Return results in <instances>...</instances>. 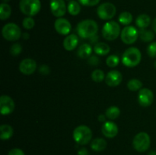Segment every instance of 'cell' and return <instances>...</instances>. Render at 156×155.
<instances>
[{"instance_id": "cell-1", "label": "cell", "mask_w": 156, "mask_h": 155, "mask_svg": "<svg viewBox=\"0 0 156 155\" xmlns=\"http://www.w3.org/2000/svg\"><path fill=\"white\" fill-rule=\"evenodd\" d=\"M77 33L80 37L84 39H90L97 34L98 31V25L95 21L92 19H85L78 24Z\"/></svg>"}, {"instance_id": "cell-2", "label": "cell", "mask_w": 156, "mask_h": 155, "mask_svg": "<svg viewBox=\"0 0 156 155\" xmlns=\"http://www.w3.org/2000/svg\"><path fill=\"white\" fill-rule=\"evenodd\" d=\"M121 59L123 65L128 68H133L137 66L141 62V51L136 47H129L123 53Z\"/></svg>"}, {"instance_id": "cell-3", "label": "cell", "mask_w": 156, "mask_h": 155, "mask_svg": "<svg viewBox=\"0 0 156 155\" xmlns=\"http://www.w3.org/2000/svg\"><path fill=\"white\" fill-rule=\"evenodd\" d=\"M74 141L80 145L88 144L92 138V132L88 126L81 125L74 129L73 133Z\"/></svg>"}, {"instance_id": "cell-4", "label": "cell", "mask_w": 156, "mask_h": 155, "mask_svg": "<svg viewBox=\"0 0 156 155\" xmlns=\"http://www.w3.org/2000/svg\"><path fill=\"white\" fill-rule=\"evenodd\" d=\"M102 36L106 40H115L121 33L120 24L114 21H109L104 24L102 27Z\"/></svg>"}, {"instance_id": "cell-5", "label": "cell", "mask_w": 156, "mask_h": 155, "mask_svg": "<svg viewBox=\"0 0 156 155\" xmlns=\"http://www.w3.org/2000/svg\"><path fill=\"white\" fill-rule=\"evenodd\" d=\"M19 9L21 13L26 16L33 17L37 15L41 9V2L40 0H21Z\"/></svg>"}, {"instance_id": "cell-6", "label": "cell", "mask_w": 156, "mask_h": 155, "mask_svg": "<svg viewBox=\"0 0 156 155\" xmlns=\"http://www.w3.org/2000/svg\"><path fill=\"white\" fill-rule=\"evenodd\" d=\"M2 34L5 40L8 41H16L22 36L21 28L15 23H8L3 26Z\"/></svg>"}, {"instance_id": "cell-7", "label": "cell", "mask_w": 156, "mask_h": 155, "mask_svg": "<svg viewBox=\"0 0 156 155\" xmlns=\"http://www.w3.org/2000/svg\"><path fill=\"white\" fill-rule=\"evenodd\" d=\"M151 144L150 136L145 132H139L133 140V146L138 152H145L149 148Z\"/></svg>"}, {"instance_id": "cell-8", "label": "cell", "mask_w": 156, "mask_h": 155, "mask_svg": "<svg viewBox=\"0 0 156 155\" xmlns=\"http://www.w3.org/2000/svg\"><path fill=\"white\" fill-rule=\"evenodd\" d=\"M117 13V8L111 2H104L97 9V15L101 20L110 21Z\"/></svg>"}, {"instance_id": "cell-9", "label": "cell", "mask_w": 156, "mask_h": 155, "mask_svg": "<svg viewBox=\"0 0 156 155\" xmlns=\"http://www.w3.org/2000/svg\"><path fill=\"white\" fill-rule=\"evenodd\" d=\"M139 36H140V31L134 26H126L121 30L120 33L121 40L127 45L134 43L137 40Z\"/></svg>"}, {"instance_id": "cell-10", "label": "cell", "mask_w": 156, "mask_h": 155, "mask_svg": "<svg viewBox=\"0 0 156 155\" xmlns=\"http://www.w3.org/2000/svg\"><path fill=\"white\" fill-rule=\"evenodd\" d=\"M50 9L53 15L56 18H62L67 12V6L64 0H50Z\"/></svg>"}, {"instance_id": "cell-11", "label": "cell", "mask_w": 156, "mask_h": 155, "mask_svg": "<svg viewBox=\"0 0 156 155\" xmlns=\"http://www.w3.org/2000/svg\"><path fill=\"white\" fill-rule=\"evenodd\" d=\"M154 94L149 88H142L138 93V102L140 106L148 107L153 103Z\"/></svg>"}, {"instance_id": "cell-12", "label": "cell", "mask_w": 156, "mask_h": 155, "mask_svg": "<svg viewBox=\"0 0 156 155\" xmlns=\"http://www.w3.org/2000/svg\"><path fill=\"white\" fill-rule=\"evenodd\" d=\"M15 107L13 99L8 95H2L0 97V112L2 115H7L12 113Z\"/></svg>"}, {"instance_id": "cell-13", "label": "cell", "mask_w": 156, "mask_h": 155, "mask_svg": "<svg viewBox=\"0 0 156 155\" xmlns=\"http://www.w3.org/2000/svg\"><path fill=\"white\" fill-rule=\"evenodd\" d=\"M54 28L60 35H69L72 30V25L69 21L63 18H58L55 21Z\"/></svg>"}, {"instance_id": "cell-14", "label": "cell", "mask_w": 156, "mask_h": 155, "mask_svg": "<svg viewBox=\"0 0 156 155\" xmlns=\"http://www.w3.org/2000/svg\"><path fill=\"white\" fill-rule=\"evenodd\" d=\"M36 69L37 62L33 59H30V58L24 59L19 64V71L26 75L32 74L34 73Z\"/></svg>"}, {"instance_id": "cell-15", "label": "cell", "mask_w": 156, "mask_h": 155, "mask_svg": "<svg viewBox=\"0 0 156 155\" xmlns=\"http://www.w3.org/2000/svg\"><path fill=\"white\" fill-rule=\"evenodd\" d=\"M118 131L117 125L112 121H106L102 125L101 132L106 138H114L117 135Z\"/></svg>"}, {"instance_id": "cell-16", "label": "cell", "mask_w": 156, "mask_h": 155, "mask_svg": "<svg viewBox=\"0 0 156 155\" xmlns=\"http://www.w3.org/2000/svg\"><path fill=\"white\" fill-rule=\"evenodd\" d=\"M123 75L117 70H112L107 74L105 77V82L110 87H117L121 83Z\"/></svg>"}, {"instance_id": "cell-17", "label": "cell", "mask_w": 156, "mask_h": 155, "mask_svg": "<svg viewBox=\"0 0 156 155\" xmlns=\"http://www.w3.org/2000/svg\"><path fill=\"white\" fill-rule=\"evenodd\" d=\"M79 44V36L74 33L69 34L63 40V47L67 51H72L77 47Z\"/></svg>"}, {"instance_id": "cell-18", "label": "cell", "mask_w": 156, "mask_h": 155, "mask_svg": "<svg viewBox=\"0 0 156 155\" xmlns=\"http://www.w3.org/2000/svg\"><path fill=\"white\" fill-rule=\"evenodd\" d=\"M92 53V47L88 43H83L79 47L77 55L79 58L82 59H88Z\"/></svg>"}, {"instance_id": "cell-19", "label": "cell", "mask_w": 156, "mask_h": 155, "mask_svg": "<svg viewBox=\"0 0 156 155\" xmlns=\"http://www.w3.org/2000/svg\"><path fill=\"white\" fill-rule=\"evenodd\" d=\"M14 129L10 125L3 124L0 126V138L3 141L9 140L13 136Z\"/></svg>"}, {"instance_id": "cell-20", "label": "cell", "mask_w": 156, "mask_h": 155, "mask_svg": "<svg viewBox=\"0 0 156 155\" xmlns=\"http://www.w3.org/2000/svg\"><path fill=\"white\" fill-rule=\"evenodd\" d=\"M151 24V18L149 15L146 14H142L140 15L136 19V24L137 27L142 30V29H146Z\"/></svg>"}, {"instance_id": "cell-21", "label": "cell", "mask_w": 156, "mask_h": 155, "mask_svg": "<svg viewBox=\"0 0 156 155\" xmlns=\"http://www.w3.org/2000/svg\"><path fill=\"white\" fill-rule=\"evenodd\" d=\"M94 51L98 56H106L111 51L110 46L105 42H98L94 46Z\"/></svg>"}, {"instance_id": "cell-22", "label": "cell", "mask_w": 156, "mask_h": 155, "mask_svg": "<svg viewBox=\"0 0 156 155\" xmlns=\"http://www.w3.org/2000/svg\"><path fill=\"white\" fill-rule=\"evenodd\" d=\"M106 140L102 138H97L92 140L91 143V147L94 151L100 152L105 150L107 147Z\"/></svg>"}, {"instance_id": "cell-23", "label": "cell", "mask_w": 156, "mask_h": 155, "mask_svg": "<svg viewBox=\"0 0 156 155\" xmlns=\"http://www.w3.org/2000/svg\"><path fill=\"white\" fill-rule=\"evenodd\" d=\"M80 3L75 0H71L69 2L67 5V11L69 13L73 16H76L79 15L81 12V5Z\"/></svg>"}, {"instance_id": "cell-24", "label": "cell", "mask_w": 156, "mask_h": 155, "mask_svg": "<svg viewBox=\"0 0 156 155\" xmlns=\"http://www.w3.org/2000/svg\"><path fill=\"white\" fill-rule=\"evenodd\" d=\"M12 15V8L9 4L2 2L0 5V19L2 21L8 19Z\"/></svg>"}, {"instance_id": "cell-25", "label": "cell", "mask_w": 156, "mask_h": 155, "mask_svg": "<svg viewBox=\"0 0 156 155\" xmlns=\"http://www.w3.org/2000/svg\"><path fill=\"white\" fill-rule=\"evenodd\" d=\"M140 37L142 41L145 43L152 42L155 38V33L152 30L147 29H142L140 30Z\"/></svg>"}, {"instance_id": "cell-26", "label": "cell", "mask_w": 156, "mask_h": 155, "mask_svg": "<svg viewBox=\"0 0 156 155\" xmlns=\"http://www.w3.org/2000/svg\"><path fill=\"white\" fill-rule=\"evenodd\" d=\"M105 115H106L107 118L108 119L114 120L120 116V109H119L118 106H111L107 109L106 112H105Z\"/></svg>"}, {"instance_id": "cell-27", "label": "cell", "mask_w": 156, "mask_h": 155, "mask_svg": "<svg viewBox=\"0 0 156 155\" xmlns=\"http://www.w3.org/2000/svg\"><path fill=\"white\" fill-rule=\"evenodd\" d=\"M133 18L132 14L129 12H123L120 14L118 18L119 22L125 26L129 25L133 22Z\"/></svg>"}, {"instance_id": "cell-28", "label": "cell", "mask_w": 156, "mask_h": 155, "mask_svg": "<svg viewBox=\"0 0 156 155\" xmlns=\"http://www.w3.org/2000/svg\"><path fill=\"white\" fill-rule=\"evenodd\" d=\"M127 88L131 91H140L143 88V83L140 80L136 78H133L129 80L127 83Z\"/></svg>"}, {"instance_id": "cell-29", "label": "cell", "mask_w": 156, "mask_h": 155, "mask_svg": "<svg viewBox=\"0 0 156 155\" xmlns=\"http://www.w3.org/2000/svg\"><path fill=\"white\" fill-rule=\"evenodd\" d=\"M91 77L94 81L99 83V82H101L102 81H104L106 76H105V72L101 69H95L92 71Z\"/></svg>"}, {"instance_id": "cell-30", "label": "cell", "mask_w": 156, "mask_h": 155, "mask_svg": "<svg viewBox=\"0 0 156 155\" xmlns=\"http://www.w3.org/2000/svg\"><path fill=\"white\" fill-rule=\"evenodd\" d=\"M120 63V59L116 55H110L106 59V64L110 68H114Z\"/></svg>"}, {"instance_id": "cell-31", "label": "cell", "mask_w": 156, "mask_h": 155, "mask_svg": "<svg viewBox=\"0 0 156 155\" xmlns=\"http://www.w3.org/2000/svg\"><path fill=\"white\" fill-rule=\"evenodd\" d=\"M23 27L26 30H31L35 25V21L32 17L27 16L23 19L22 21Z\"/></svg>"}, {"instance_id": "cell-32", "label": "cell", "mask_w": 156, "mask_h": 155, "mask_svg": "<svg viewBox=\"0 0 156 155\" xmlns=\"http://www.w3.org/2000/svg\"><path fill=\"white\" fill-rule=\"evenodd\" d=\"M21 51H22V46L19 43H15L12 44L10 48L11 55L14 56H17L21 54Z\"/></svg>"}, {"instance_id": "cell-33", "label": "cell", "mask_w": 156, "mask_h": 155, "mask_svg": "<svg viewBox=\"0 0 156 155\" xmlns=\"http://www.w3.org/2000/svg\"><path fill=\"white\" fill-rule=\"evenodd\" d=\"M147 54L151 58H156V42H152L147 47Z\"/></svg>"}, {"instance_id": "cell-34", "label": "cell", "mask_w": 156, "mask_h": 155, "mask_svg": "<svg viewBox=\"0 0 156 155\" xmlns=\"http://www.w3.org/2000/svg\"><path fill=\"white\" fill-rule=\"evenodd\" d=\"M81 5L87 7H91V6H95L96 5L100 2L101 0H78Z\"/></svg>"}, {"instance_id": "cell-35", "label": "cell", "mask_w": 156, "mask_h": 155, "mask_svg": "<svg viewBox=\"0 0 156 155\" xmlns=\"http://www.w3.org/2000/svg\"><path fill=\"white\" fill-rule=\"evenodd\" d=\"M88 62L89 65H92V66H96L100 63V59L98 56H91L88 59Z\"/></svg>"}, {"instance_id": "cell-36", "label": "cell", "mask_w": 156, "mask_h": 155, "mask_svg": "<svg viewBox=\"0 0 156 155\" xmlns=\"http://www.w3.org/2000/svg\"><path fill=\"white\" fill-rule=\"evenodd\" d=\"M38 70H39V72L41 73V74H44V75H46V74H48L50 73V67H49L47 65H45V64H44V65H41V66L39 67V69Z\"/></svg>"}, {"instance_id": "cell-37", "label": "cell", "mask_w": 156, "mask_h": 155, "mask_svg": "<svg viewBox=\"0 0 156 155\" xmlns=\"http://www.w3.org/2000/svg\"><path fill=\"white\" fill-rule=\"evenodd\" d=\"M8 155H25L24 151L20 148H13L10 150Z\"/></svg>"}, {"instance_id": "cell-38", "label": "cell", "mask_w": 156, "mask_h": 155, "mask_svg": "<svg viewBox=\"0 0 156 155\" xmlns=\"http://www.w3.org/2000/svg\"><path fill=\"white\" fill-rule=\"evenodd\" d=\"M78 155H90L89 151L88 150V149H86L85 147H82V148L79 149V151H78Z\"/></svg>"}, {"instance_id": "cell-39", "label": "cell", "mask_w": 156, "mask_h": 155, "mask_svg": "<svg viewBox=\"0 0 156 155\" xmlns=\"http://www.w3.org/2000/svg\"><path fill=\"white\" fill-rule=\"evenodd\" d=\"M98 39H99V37H98V36L97 34L96 35H94V36H92V37H91L90 38V43H94V45H95L96 43H98Z\"/></svg>"}, {"instance_id": "cell-40", "label": "cell", "mask_w": 156, "mask_h": 155, "mask_svg": "<svg viewBox=\"0 0 156 155\" xmlns=\"http://www.w3.org/2000/svg\"><path fill=\"white\" fill-rule=\"evenodd\" d=\"M106 115L105 114H100V115L98 116V119L99 120V122H106Z\"/></svg>"}, {"instance_id": "cell-41", "label": "cell", "mask_w": 156, "mask_h": 155, "mask_svg": "<svg viewBox=\"0 0 156 155\" xmlns=\"http://www.w3.org/2000/svg\"><path fill=\"white\" fill-rule=\"evenodd\" d=\"M21 37H22L24 40H28L29 38H30V34H29L27 32H24V33H22Z\"/></svg>"}, {"instance_id": "cell-42", "label": "cell", "mask_w": 156, "mask_h": 155, "mask_svg": "<svg viewBox=\"0 0 156 155\" xmlns=\"http://www.w3.org/2000/svg\"><path fill=\"white\" fill-rule=\"evenodd\" d=\"M152 30L156 33V18L153 20L152 24Z\"/></svg>"}, {"instance_id": "cell-43", "label": "cell", "mask_w": 156, "mask_h": 155, "mask_svg": "<svg viewBox=\"0 0 156 155\" xmlns=\"http://www.w3.org/2000/svg\"><path fill=\"white\" fill-rule=\"evenodd\" d=\"M148 155H156V150H151Z\"/></svg>"}, {"instance_id": "cell-44", "label": "cell", "mask_w": 156, "mask_h": 155, "mask_svg": "<svg viewBox=\"0 0 156 155\" xmlns=\"http://www.w3.org/2000/svg\"><path fill=\"white\" fill-rule=\"evenodd\" d=\"M154 66H155V68H156V60H155V63H154Z\"/></svg>"}, {"instance_id": "cell-45", "label": "cell", "mask_w": 156, "mask_h": 155, "mask_svg": "<svg viewBox=\"0 0 156 155\" xmlns=\"http://www.w3.org/2000/svg\"><path fill=\"white\" fill-rule=\"evenodd\" d=\"M69 1H71V0H69Z\"/></svg>"}]
</instances>
